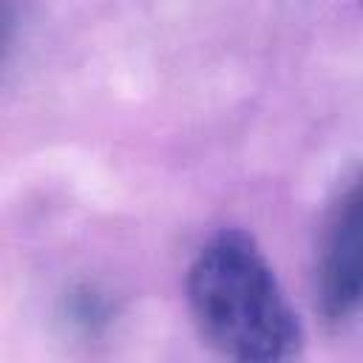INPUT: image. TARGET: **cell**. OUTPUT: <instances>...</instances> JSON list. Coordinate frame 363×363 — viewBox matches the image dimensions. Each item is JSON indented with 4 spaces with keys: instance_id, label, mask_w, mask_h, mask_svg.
<instances>
[{
    "instance_id": "cell-2",
    "label": "cell",
    "mask_w": 363,
    "mask_h": 363,
    "mask_svg": "<svg viewBox=\"0 0 363 363\" xmlns=\"http://www.w3.org/2000/svg\"><path fill=\"white\" fill-rule=\"evenodd\" d=\"M315 309L326 326L363 309V167L335 193L315 258Z\"/></svg>"
},
{
    "instance_id": "cell-1",
    "label": "cell",
    "mask_w": 363,
    "mask_h": 363,
    "mask_svg": "<svg viewBox=\"0 0 363 363\" xmlns=\"http://www.w3.org/2000/svg\"><path fill=\"white\" fill-rule=\"evenodd\" d=\"M187 303L224 363H295L303 326L275 269L244 230H218L187 269Z\"/></svg>"
}]
</instances>
